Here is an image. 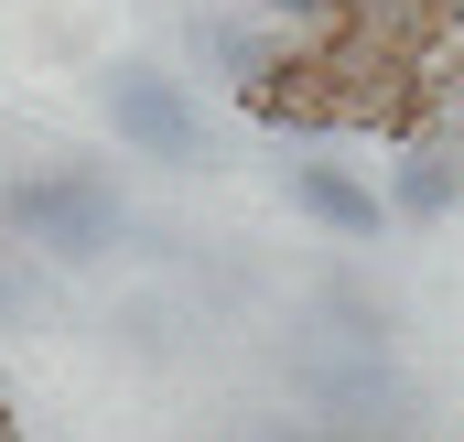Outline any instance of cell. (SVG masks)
<instances>
[{
  "label": "cell",
  "instance_id": "3957f363",
  "mask_svg": "<svg viewBox=\"0 0 464 442\" xmlns=\"http://www.w3.org/2000/svg\"><path fill=\"white\" fill-rule=\"evenodd\" d=\"M98 109H109V130L140 151V162H173V173H195V162H206V119H195V98H184L162 65H109Z\"/></svg>",
  "mask_w": 464,
  "mask_h": 442
},
{
  "label": "cell",
  "instance_id": "52a82bcc",
  "mask_svg": "<svg viewBox=\"0 0 464 442\" xmlns=\"http://www.w3.org/2000/svg\"><path fill=\"white\" fill-rule=\"evenodd\" d=\"M389 206H400V216H454V206H464V173L443 162V151H411V162L389 173Z\"/></svg>",
  "mask_w": 464,
  "mask_h": 442
},
{
  "label": "cell",
  "instance_id": "30bf717a",
  "mask_svg": "<svg viewBox=\"0 0 464 442\" xmlns=\"http://www.w3.org/2000/svg\"><path fill=\"white\" fill-rule=\"evenodd\" d=\"M0 313H44V281L33 270H0Z\"/></svg>",
  "mask_w": 464,
  "mask_h": 442
},
{
  "label": "cell",
  "instance_id": "277c9868",
  "mask_svg": "<svg viewBox=\"0 0 464 442\" xmlns=\"http://www.w3.org/2000/svg\"><path fill=\"white\" fill-rule=\"evenodd\" d=\"M237 109L270 119V130H335V98H324V65H314V43H281L248 87H237Z\"/></svg>",
  "mask_w": 464,
  "mask_h": 442
},
{
  "label": "cell",
  "instance_id": "7a4b0ae2",
  "mask_svg": "<svg viewBox=\"0 0 464 442\" xmlns=\"http://www.w3.org/2000/svg\"><path fill=\"white\" fill-rule=\"evenodd\" d=\"M314 65H324V98H335V130H421L443 76L411 65V54H378L356 33H314Z\"/></svg>",
  "mask_w": 464,
  "mask_h": 442
},
{
  "label": "cell",
  "instance_id": "5b68a950",
  "mask_svg": "<svg viewBox=\"0 0 464 442\" xmlns=\"http://www.w3.org/2000/svg\"><path fill=\"white\" fill-rule=\"evenodd\" d=\"M335 33L378 43V54H411V65H432V54L454 43V0H335Z\"/></svg>",
  "mask_w": 464,
  "mask_h": 442
},
{
  "label": "cell",
  "instance_id": "ba28073f",
  "mask_svg": "<svg viewBox=\"0 0 464 442\" xmlns=\"http://www.w3.org/2000/svg\"><path fill=\"white\" fill-rule=\"evenodd\" d=\"M195 43H206V54H217V65H227L237 87H248V76H259V65H270V54H281V43H270V33H237V22H195Z\"/></svg>",
  "mask_w": 464,
  "mask_h": 442
},
{
  "label": "cell",
  "instance_id": "6da1fadb",
  "mask_svg": "<svg viewBox=\"0 0 464 442\" xmlns=\"http://www.w3.org/2000/svg\"><path fill=\"white\" fill-rule=\"evenodd\" d=\"M119 226H130V206H119L98 173H11L0 184V237L33 259H65V270H98L119 248Z\"/></svg>",
  "mask_w": 464,
  "mask_h": 442
},
{
  "label": "cell",
  "instance_id": "8992f818",
  "mask_svg": "<svg viewBox=\"0 0 464 442\" xmlns=\"http://www.w3.org/2000/svg\"><path fill=\"white\" fill-rule=\"evenodd\" d=\"M292 206L314 226H335V237H378V195H367L356 173H335V162H303V173H292Z\"/></svg>",
  "mask_w": 464,
  "mask_h": 442
},
{
  "label": "cell",
  "instance_id": "9c48e42d",
  "mask_svg": "<svg viewBox=\"0 0 464 442\" xmlns=\"http://www.w3.org/2000/svg\"><path fill=\"white\" fill-rule=\"evenodd\" d=\"M270 22H292V33H335V0H259Z\"/></svg>",
  "mask_w": 464,
  "mask_h": 442
}]
</instances>
